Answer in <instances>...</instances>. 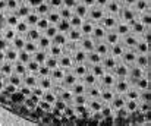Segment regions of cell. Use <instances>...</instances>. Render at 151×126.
Listing matches in <instances>:
<instances>
[{
  "mask_svg": "<svg viewBox=\"0 0 151 126\" xmlns=\"http://www.w3.org/2000/svg\"><path fill=\"white\" fill-rule=\"evenodd\" d=\"M150 0H0V106L43 125H150Z\"/></svg>",
  "mask_w": 151,
  "mask_h": 126,
  "instance_id": "obj_1",
  "label": "cell"
}]
</instances>
